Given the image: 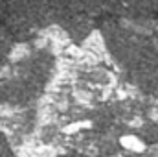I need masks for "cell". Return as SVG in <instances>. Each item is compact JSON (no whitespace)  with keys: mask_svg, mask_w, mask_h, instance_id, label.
Here are the masks:
<instances>
[{"mask_svg":"<svg viewBox=\"0 0 158 157\" xmlns=\"http://www.w3.org/2000/svg\"><path fill=\"white\" fill-rule=\"evenodd\" d=\"M9 22L19 32H31L50 17L53 6L48 0H7Z\"/></svg>","mask_w":158,"mask_h":157,"instance_id":"1","label":"cell"},{"mask_svg":"<svg viewBox=\"0 0 158 157\" xmlns=\"http://www.w3.org/2000/svg\"><path fill=\"white\" fill-rule=\"evenodd\" d=\"M6 48H7V37H6V34L0 30V59L6 56Z\"/></svg>","mask_w":158,"mask_h":157,"instance_id":"2","label":"cell"},{"mask_svg":"<svg viewBox=\"0 0 158 157\" xmlns=\"http://www.w3.org/2000/svg\"><path fill=\"white\" fill-rule=\"evenodd\" d=\"M72 2H76L79 6H90V4H94V2H101V0H72Z\"/></svg>","mask_w":158,"mask_h":157,"instance_id":"3","label":"cell"}]
</instances>
